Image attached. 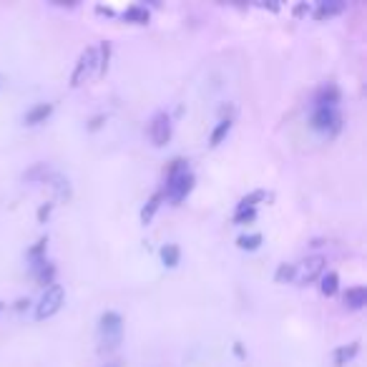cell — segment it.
Returning <instances> with one entry per match:
<instances>
[{
  "mask_svg": "<svg viewBox=\"0 0 367 367\" xmlns=\"http://www.w3.org/2000/svg\"><path fill=\"white\" fill-rule=\"evenodd\" d=\"M53 106L51 104H36L25 113V126H38V123H43L48 116H51Z\"/></svg>",
  "mask_w": 367,
  "mask_h": 367,
  "instance_id": "10",
  "label": "cell"
},
{
  "mask_svg": "<svg viewBox=\"0 0 367 367\" xmlns=\"http://www.w3.org/2000/svg\"><path fill=\"white\" fill-rule=\"evenodd\" d=\"M0 309H3V302H0Z\"/></svg>",
  "mask_w": 367,
  "mask_h": 367,
  "instance_id": "29",
  "label": "cell"
},
{
  "mask_svg": "<svg viewBox=\"0 0 367 367\" xmlns=\"http://www.w3.org/2000/svg\"><path fill=\"white\" fill-rule=\"evenodd\" d=\"M262 199H267V194L264 191H254V194H247L244 199L239 202V209H254L257 204L262 202Z\"/></svg>",
  "mask_w": 367,
  "mask_h": 367,
  "instance_id": "22",
  "label": "cell"
},
{
  "mask_svg": "<svg viewBox=\"0 0 367 367\" xmlns=\"http://www.w3.org/2000/svg\"><path fill=\"white\" fill-rule=\"evenodd\" d=\"M237 247L247 249V252H254V249L262 247V234H241L237 239Z\"/></svg>",
  "mask_w": 367,
  "mask_h": 367,
  "instance_id": "17",
  "label": "cell"
},
{
  "mask_svg": "<svg viewBox=\"0 0 367 367\" xmlns=\"http://www.w3.org/2000/svg\"><path fill=\"white\" fill-rule=\"evenodd\" d=\"M294 272H297V267L294 264H279L277 272H274V279H277L279 285H285V282H292L294 279Z\"/></svg>",
  "mask_w": 367,
  "mask_h": 367,
  "instance_id": "20",
  "label": "cell"
},
{
  "mask_svg": "<svg viewBox=\"0 0 367 367\" xmlns=\"http://www.w3.org/2000/svg\"><path fill=\"white\" fill-rule=\"evenodd\" d=\"M338 101H340V88L335 83L322 86L320 93L315 96V106H332V108H338Z\"/></svg>",
  "mask_w": 367,
  "mask_h": 367,
  "instance_id": "8",
  "label": "cell"
},
{
  "mask_svg": "<svg viewBox=\"0 0 367 367\" xmlns=\"http://www.w3.org/2000/svg\"><path fill=\"white\" fill-rule=\"evenodd\" d=\"M257 219V211L254 209H239L237 206V214H234V224H252Z\"/></svg>",
  "mask_w": 367,
  "mask_h": 367,
  "instance_id": "23",
  "label": "cell"
},
{
  "mask_svg": "<svg viewBox=\"0 0 367 367\" xmlns=\"http://www.w3.org/2000/svg\"><path fill=\"white\" fill-rule=\"evenodd\" d=\"M194 189V174L189 171L187 158H174L166 174V196L174 204H179L187 199V194Z\"/></svg>",
  "mask_w": 367,
  "mask_h": 367,
  "instance_id": "1",
  "label": "cell"
},
{
  "mask_svg": "<svg viewBox=\"0 0 367 367\" xmlns=\"http://www.w3.org/2000/svg\"><path fill=\"white\" fill-rule=\"evenodd\" d=\"M98 63V53H96V48H86V51L81 53V58H78V66H75V71H73V86H81L83 83V78L93 71V66Z\"/></svg>",
  "mask_w": 367,
  "mask_h": 367,
  "instance_id": "7",
  "label": "cell"
},
{
  "mask_svg": "<svg viewBox=\"0 0 367 367\" xmlns=\"http://www.w3.org/2000/svg\"><path fill=\"white\" fill-rule=\"evenodd\" d=\"M324 264H327V259H324L322 254H309L307 259H302L300 264H294V267H297L294 279H297L300 285H309V282H315L317 277L324 274Z\"/></svg>",
  "mask_w": 367,
  "mask_h": 367,
  "instance_id": "4",
  "label": "cell"
},
{
  "mask_svg": "<svg viewBox=\"0 0 367 367\" xmlns=\"http://www.w3.org/2000/svg\"><path fill=\"white\" fill-rule=\"evenodd\" d=\"M338 287H340L338 272H327V274H322V282H320V289H322V294L332 297V294H338Z\"/></svg>",
  "mask_w": 367,
  "mask_h": 367,
  "instance_id": "15",
  "label": "cell"
},
{
  "mask_svg": "<svg viewBox=\"0 0 367 367\" xmlns=\"http://www.w3.org/2000/svg\"><path fill=\"white\" fill-rule=\"evenodd\" d=\"M345 10V3H340V0H322L315 10V18L317 21H324V18H332V15H338Z\"/></svg>",
  "mask_w": 367,
  "mask_h": 367,
  "instance_id": "12",
  "label": "cell"
},
{
  "mask_svg": "<svg viewBox=\"0 0 367 367\" xmlns=\"http://www.w3.org/2000/svg\"><path fill=\"white\" fill-rule=\"evenodd\" d=\"M98 335L104 342V350H116L123 338V320L119 312H104L98 320Z\"/></svg>",
  "mask_w": 367,
  "mask_h": 367,
  "instance_id": "2",
  "label": "cell"
},
{
  "mask_svg": "<svg viewBox=\"0 0 367 367\" xmlns=\"http://www.w3.org/2000/svg\"><path fill=\"white\" fill-rule=\"evenodd\" d=\"M123 21L128 23H149V10L141 5H128L126 10H123Z\"/></svg>",
  "mask_w": 367,
  "mask_h": 367,
  "instance_id": "14",
  "label": "cell"
},
{
  "mask_svg": "<svg viewBox=\"0 0 367 367\" xmlns=\"http://www.w3.org/2000/svg\"><path fill=\"white\" fill-rule=\"evenodd\" d=\"M312 128L315 131H322V134H335L340 128V111L338 108H332V106H315V111H312Z\"/></svg>",
  "mask_w": 367,
  "mask_h": 367,
  "instance_id": "5",
  "label": "cell"
},
{
  "mask_svg": "<svg viewBox=\"0 0 367 367\" xmlns=\"http://www.w3.org/2000/svg\"><path fill=\"white\" fill-rule=\"evenodd\" d=\"M367 305V289L365 287H350L345 292V307L362 309Z\"/></svg>",
  "mask_w": 367,
  "mask_h": 367,
  "instance_id": "11",
  "label": "cell"
},
{
  "mask_svg": "<svg viewBox=\"0 0 367 367\" xmlns=\"http://www.w3.org/2000/svg\"><path fill=\"white\" fill-rule=\"evenodd\" d=\"M106 367H119V362H108Z\"/></svg>",
  "mask_w": 367,
  "mask_h": 367,
  "instance_id": "28",
  "label": "cell"
},
{
  "mask_svg": "<svg viewBox=\"0 0 367 367\" xmlns=\"http://www.w3.org/2000/svg\"><path fill=\"white\" fill-rule=\"evenodd\" d=\"M48 214H51V204H45V206H40V209H38V222H45V219H48Z\"/></svg>",
  "mask_w": 367,
  "mask_h": 367,
  "instance_id": "25",
  "label": "cell"
},
{
  "mask_svg": "<svg viewBox=\"0 0 367 367\" xmlns=\"http://www.w3.org/2000/svg\"><path fill=\"white\" fill-rule=\"evenodd\" d=\"M161 196H164V194H154L149 199V204H146V206L141 209V224H149L151 219H154V214H156V209H158V204H161Z\"/></svg>",
  "mask_w": 367,
  "mask_h": 367,
  "instance_id": "19",
  "label": "cell"
},
{
  "mask_svg": "<svg viewBox=\"0 0 367 367\" xmlns=\"http://www.w3.org/2000/svg\"><path fill=\"white\" fill-rule=\"evenodd\" d=\"M63 302H66V289H63V287L60 285L45 287L43 297H40L36 305V320H48V317H53L63 307Z\"/></svg>",
  "mask_w": 367,
  "mask_h": 367,
  "instance_id": "3",
  "label": "cell"
},
{
  "mask_svg": "<svg viewBox=\"0 0 367 367\" xmlns=\"http://www.w3.org/2000/svg\"><path fill=\"white\" fill-rule=\"evenodd\" d=\"M96 10H98V13H101V15H113V10H111V8H104V5H98Z\"/></svg>",
  "mask_w": 367,
  "mask_h": 367,
  "instance_id": "26",
  "label": "cell"
},
{
  "mask_svg": "<svg viewBox=\"0 0 367 367\" xmlns=\"http://www.w3.org/2000/svg\"><path fill=\"white\" fill-rule=\"evenodd\" d=\"M149 136H151V141H154V146H166V143H169V139H171V119H169L164 111L156 113V116L151 119Z\"/></svg>",
  "mask_w": 367,
  "mask_h": 367,
  "instance_id": "6",
  "label": "cell"
},
{
  "mask_svg": "<svg viewBox=\"0 0 367 367\" xmlns=\"http://www.w3.org/2000/svg\"><path fill=\"white\" fill-rule=\"evenodd\" d=\"M45 247H48V239H38V244L36 247H30L28 249V257L33 259V264H38V262H43L45 259Z\"/></svg>",
  "mask_w": 367,
  "mask_h": 367,
  "instance_id": "21",
  "label": "cell"
},
{
  "mask_svg": "<svg viewBox=\"0 0 367 367\" xmlns=\"http://www.w3.org/2000/svg\"><path fill=\"white\" fill-rule=\"evenodd\" d=\"M360 353V345L357 342H350V345L345 347H338L335 350V355H332V362H335V367H345L347 362L355 360V355Z\"/></svg>",
  "mask_w": 367,
  "mask_h": 367,
  "instance_id": "9",
  "label": "cell"
},
{
  "mask_svg": "<svg viewBox=\"0 0 367 367\" xmlns=\"http://www.w3.org/2000/svg\"><path fill=\"white\" fill-rule=\"evenodd\" d=\"M101 53H104V56H101L98 63H101V71H106V66H108V43L101 45Z\"/></svg>",
  "mask_w": 367,
  "mask_h": 367,
  "instance_id": "24",
  "label": "cell"
},
{
  "mask_svg": "<svg viewBox=\"0 0 367 367\" xmlns=\"http://www.w3.org/2000/svg\"><path fill=\"white\" fill-rule=\"evenodd\" d=\"M229 128H232V119H222V121H219L217 128L211 131V139H209L211 146H219V143L224 141V136L229 134Z\"/></svg>",
  "mask_w": 367,
  "mask_h": 367,
  "instance_id": "16",
  "label": "cell"
},
{
  "mask_svg": "<svg viewBox=\"0 0 367 367\" xmlns=\"http://www.w3.org/2000/svg\"><path fill=\"white\" fill-rule=\"evenodd\" d=\"M33 267H36L38 282H40V285H48V287H51V285H53V277H56V267H53V264H48L45 259H43V262L33 264Z\"/></svg>",
  "mask_w": 367,
  "mask_h": 367,
  "instance_id": "13",
  "label": "cell"
},
{
  "mask_svg": "<svg viewBox=\"0 0 367 367\" xmlns=\"http://www.w3.org/2000/svg\"><path fill=\"white\" fill-rule=\"evenodd\" d=\"M161 259L166 267H176L181 259V249L176 244H166V247H161Z\"/></svg>",
  "mask_w": 367,
  "mask_h": 367,
  "instance_id": "18",
  "label": "cell"
},
{
  "mask_svg": "<svg viewBox=\"0 0 367 367\" xmlns=\"http://www.w3.org/2000/svg\"><path fill=\"white\" fill-rule=\"evenodd\" d=\"M294 13H297V15L307 13V5H297V8H294Z\"/></svg>",
  "mask_w": 367,
  "mask_h": 367,
  "instance_id": "27",
  "label": "cell"
}]
</instances>
